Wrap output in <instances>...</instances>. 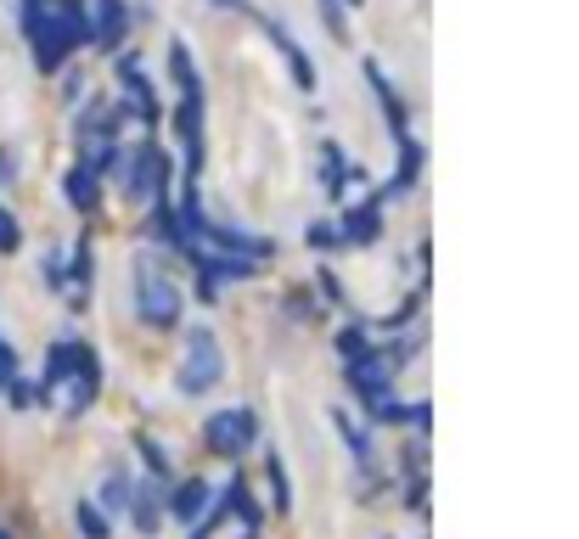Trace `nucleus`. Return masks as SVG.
Listing matches in <instances>:
<instances>
[{"label": "nucleus", "mask_w": 579, "mask_h": 539, "mask_svg": "<svg viewBox=\"0 0 579 539\" xmlns=\"http://www.w3.org/2000/svg\"><path fill=\"white\" fill-rule=\"evenodd\" d=\"M209 433H214V444H220V449H231L242 433H254V416H247V410H236V416H220Z\"/></svg>", "instance_id": "2"}, {"label": "nucleus", "mask_w": 579, "mask_h": 539, "mask_svg": "<svg viewBox=\"0 0 579 539\" xmlns=\"http://www.w3.org/2000/svg\"><path fill=\"white\" fill-rule=\"evenodd\" d=\"M192 359H197V366L186 372V388L197 394L203 383H214V377H220V359H214V343H209V337H197V343H192Z\"/></svg>", "instance_id": "1"}, {"label": "nucleus", "mask_w": 579, "mask_h": 539, "mask_svg": "<svg viewBox=\"0 0 579 539\" xmlns=\"http://www.w3.org/2000/svg\"><path fill=\"white\" fill-rule=\"evenodd\" d=\"M0 539H7V533H0Z\"/></svg>", "instance_id": "4"}, {"label": "nucleus", "mask_w": 579, "mask_h": 539, "mask_svg": "<svg viewBox=\"0 0 579 539\" xmlns=\"http://www.w3.org/2000/svg\"><path fill=\"white\" fill-rule=\"evenodd\" d=\"M0 247H18V231H12V220L0 214Z\"/></svg>", "instance_id": "3"}]
</instances>
